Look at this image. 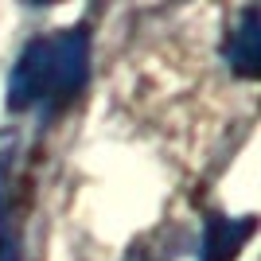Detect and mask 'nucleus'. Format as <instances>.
I'll list each match as a JSON object with an SVG mask.
<instances>
[{"label":"nucleus","mask_w":261,"mask_h":261,"mask_svg":"<svg viewBox=\"0 0 261 261\" xmlns=\"http://www.w3.org/2000/svg\"><path fill=\"white\" fill-rule=\"evenodd\" d=\"M47 47H51V82H47L43 106L55 113V109L70 106L90 82V28L86 23L63 28V32L47 35Z\"/></svg>","instance_id":"obj_1"},{"label":"nucleus","mask_w":261,"mask_h":261,"mask_svg":"<svg viewBox=\"0 0 261 261\" xmlns=\"http://www.w3.org/2000/svg\"><path fill=\"white\" fill-rule=\"evenodd\" d=\"M47 82H51V47L47 35L32 39L20 51V59L8 70V86H4V106L8 113H28V109L47 101Z\"/></svg>","instance_id":"obj_2"},{"label":"nucleus","mask_w":261,"mask_h":261,"mask_svg":"<svg viewBox=\"0 0 261 261\" xmlns=\"http://www.w3.org/2000/svg\"><path fill=\"white\" fill-rule=\"evenodd\" d=\"M222 59L238 78L261 74V8L246 4L238 12V23L230 28L226 43H222Z\"/></svg>","instance_id":"obj_3"},{"label":"nucleus","mask_w":261,"mask_h":261,"mask_svg":"<svg viewBox=\"0 0 261 261\" xmlns=\"http://www.w3.org/2000/svg\"><path fill=\"white\" fill-rule=\"evenodd\" d=\"M253 215H242V218H226V215H211L203 222V242H199V253L195 261H234L242 253V246L253 238Z\"/></svg>","instance_id":"obj_4"},{"label":"nucleus","mask_w":261,"mask_h":261,"mask_svg":"<svg viewBox=\"0 0 261 261\" xmlns=\"http://www.w3.org/2000/svg\"><path fill=\"white\" fill-rule=\"evenodd\" d=\"M16 152H20V137L16 129H0V207H4V199L12 195V168H16Z\"/></svg>","instance_id":"obj_5"},{"label":"nucleus","mask_w":261,"mask_h":261,"mask_svg":"<svg viewBox=\"0 0 261 261\" xmlns=\"http://www.w3.org/2000/svg\"><path fill=\"white\" fill-rule=\"evenodd\" d=\"M23 257V238L20 226L8 215H0V261H20Z\"/></svg>","instance_id":"obj_6"},{"label":"nucleus","mask_w":261,"mask_h":261,"mask_svg":"<svg viewBox=\"0 0 261 261\" xmlns=\"http://www.w3.org/2000/svg\"><path fill=\"white\" fill-rule=\"evenodd\" d=\"M172 261H195V253H175Z\"/></svg>","instance_id":"obj_7"}]
</instances>
